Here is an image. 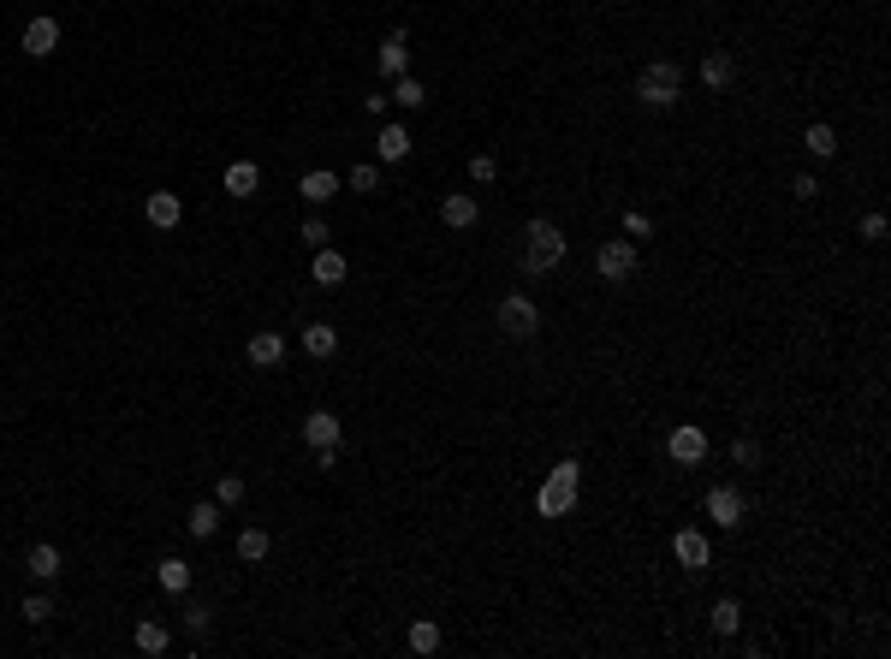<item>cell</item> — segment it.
<instances>
[{"mask_svg":"<svg viewBox=\"0 0 891 659\" xmlns=\"http://www.w3.org/2000/svg\"><path fill=\"white\" fill-rule=\"evenodd\" d=\"M559 261H565V232L552 220H523V274L541 279V274H552Z\"/></svg>","mask_w":891,"mask_h":659,"instance_id":"1","label":"cell"},{"mask_svg":"<svg viewBox=\"0 0 891 659\" xmlns=\"http://www.w3.org/2000/svg\"><path fill=\"white\" fill-rule=\"evenodd\" d=\"M678 96H683V66L678 60H648L642 66V77H636V101L642 107H678Z\"/></svg>","mask_w":891,"mask_h":659,"instance_id":"2","label":"cell"},{"mask_svg":"<svg viewBox=\"0 0 891 659\" xmlns=\"http://www.w3.org/2000/svg\"><path fill=\"white\" fill-rule=\"evenodd\" d=\"M577 493H582V470L577 463H552V475H547V487H541V517H565V511H577Z\"/></svg>","mask_w":891,"mask_h":659,"instance_id":"3","label":"cell"},{"mask_svg":"<svg viewBox=\"0 0 891 659\" xmlns=\"http://www.w3.org/2000/svg\"><path fill=\"white\" fill-rule=\"evenodd\" d=\"M493 321H500L505 339H535L541 333V309L529 291H511V298H500V309H493Z\"/></svg>","mask_w":891,"mask_h":659,"instance_id":"4","label":"cell"},{"mask_svg":"<svg viewBox=\"0 0 891 659\" xmlns=\"http://www.w3.org/2000/svg\"><path fill=\"white\" fill-rule=\"evenodd\" d=\"M594 274H601L606 286H624V279L636 274V238H606V244L594 249Z\"/></svg>","mask_w":891,"mask_h":659,"instance_id":"5","label":"cell"},{"mask_svg":"<svg viewBox=\"0 0 891 659\" xmlns=\"http://www.w3.org/2000/svg\"><path fill=\"white\" fill-rule=\"evenodd\" d=\"M743 511H749V499H743V487H737V482L707 487V517H714L719 529H737V522H743Z\"/></svg>","mask_w":891,"mask_h":659,"instance_id":"6","label":"cell"},{"mask_svg":"<svg viewBox=\"0 0 891 659\" xmlns=\"http://www.w3.org/2000/svg\"><path fill=\"white\" fill-rule=\"evenodd\" d=\"M303 440H309V446L315 451H339V416H333V411H309V416H303Z\"/></svg>","mask_w":891,"mask_h":659,"instance_id":"7","label":"cell"},{"mask_svg":"<svg viewBox=\"0 0 891 659\" xmlns=\"http://www.w3.org/2000/svg\"><path fill=\"white\" fill-rule=\"evenodd\" d=\"M665 458L672 463H702L707 458V434L702 428H672V434H665Z\"/></svg>","mask_w":891,"mask_h":659,"instance_id":"8","label":"cell"},{"mask_svg":"<svg viewBox=\"0 0 891 659\" xmlns=\"http://www.w3.org/2000/svg\"><path fill=\"white\" fill-rule=\"evenodd\" d=\"M440 220L452 226V232H470V226H476V220H481V202H476V197H470V190H452V197L440 202Z\"/></svg>","mask_w":891,"mask_h":659,"instance_id":"9","label":"cell"},{"mask_svg":"<svg viewBox=\"0 0 891 659\" xmlns=\"http://www.w3.org/2000/svg\"><path fill=\"white\" fill-rule=\"evenodd\" d=\"M178 214H185V202H178L173 190H149V202H143V220H149L155 232H173Z\"/></svg>","mask_w":891,"mask_h":659,"instance_id":"10","label":"cell"},{"mask_svg":"<svg viewBox=\"0 0 891 659\" xmlns=\"http://www.w3.org/2000/svg\"><path fill=\"white\" fill-rule=\"evenodd\" d=\"M672 553H678V564H683V571H707V559H714V547H707V535H702V529H678Z\"/></svg>","mask_w":891,"mask_h":659,"instance_id":"11","label":"cell"},{"mask_svg":"<svg viewBox=\"0 0 891 659\" xmlns=\"http://www.w3.org/2000/svg\"><path fill=\"white\" fill-rule=\"evenodd\" d=\"M54 48H60V25H54V18H30L25 25V54L30 60H48Z\"/></svg>","mask_w":891,"mask_h":659,"instance_id":"12","label":"cell"},{"mask_svg":"<svg viewBox=\"0 0 891 659\" xmlns=\"http://www.w3.org/2000/svg\"><path fill=\"white\" fill-rule=\"evenodd\" d=\"M731 77H737L731 48H707V54H702V84H707V89H731Z\"/></svg>","mask_w":891,"mask_h":659,"instance_id":"13","label":"cell"},{"mask_svg":"<svg viewBox=\"0 0 891 659\" xmlns=\"http://www.w3.org/2000/svg\"><path fill=\"white\" fill-rule=\"evenodd\" d=\"M404 72H410V36L392 30V36L380 42V77H404Z\"/></svg>","mask_w":891,"mask_h":659,"instance_id":"14","label":"cell"},{"mask_svg":"<svg viewBox=\"0 0 891 659\" xmlns=\"http://www.w3.org/2000/svg\"><path fill=\"white\" fill-rule=\"evenodd\" d=\"M131 642H137V654H167V647H173V630H167L161 618H137Z\"/></svg>","mask_w":891,"mask_h":659,"instance_id":"15","label":"cell"},{"mask_svg":"<svg viewBox=\"0 0 891 659\" xmlns=\"http://www.w3.org/2000/svg\"><path fill=\"white\" fill-rule=\"evenodd\" d=\"M25 571L36 576V583H54V576H60V547H48V541H36V547L25 553Z\"/></svg>","mask_w":891,"mask_h":659,"instance_id":"16","label":"cell"},{"mask_svg":"<svg viewBox=\"0 0 891 659\" xmlns=\"http://www.w3.org/2000/svg\"><path fill=\"white\" fill-rule=\"evenodd\" d=\"M220 185H227L232 197L244 202V197H256V185H262V167H256V161H232V167H227V178H220Z\"/></svg>","mask_w":891,"mask_h":659,"instance_id":"17","label":"cell"},{"mask_svg":"<svg viewBox=\"0 0 891 659\" xmlns=\"http://www.w3.org/2000/svg\"><path fill=\"white\" fill-rule=\"evenodd\" d=\"M303 350H309L315 362H327L333 350H339V333H333L327 321H309V327H303Z\"/></svg>","mask_w":891,"mask_h":659,"instance_id":"18","label":"cell"},{"mask_svg":"<svg viewBox=\"0 0 891 659\" xmlns=\"http://www.w3.org/2000/svg\"><path fill=\"white\" fill-rule=\"evenodd\" d=\"M286 357V333H250V362L256 369H274Z\"/></svg>","mask_w":891,"mask_h":659,"instance_id":"19","label":"cell"},{"mask_svg":"<svg viewBox=\"0 0 891 659\" xmlns=\"http://www.w3.org/2000/svg\"><path fill=\"white\" fill-rule=\"evenodd\" d=\"M345 274H351V268H345V256L333 244L315 249V279H321V286H345Z\"/></svg>","mask_w":891,"mask_h":659,"instance_id":"20","label":"cell"},{"mask_svg":"<svg viewBox=\"0 0 891 659\" xmlns=\"http://www.w3.org/2000/svg\"><path fill=\"white\" fill-rule=\"evenodd\" d=\"M333 190H339V178H333V173H303L298 197L309 202V208H321V202H333Z\"/></svg>","mask_w":891,"mask_h":659,"instance_id":"21","label":"cell"},{"mask_svg":"<svg viewBox=\"0 0 891 659\" xmlns=\"http://www.w3.org/2000/svg\"><path fill=\"white\" fill-rule=\"evenodd\" d=\"M155 583H161L167 594H190V564L185 559H161L155 564Z\"/></svg>","mask_w":891,"mask_h":659,"instance_id":"22","label":"cell"},{"mask_svg":"<svg viewBox=\"0 0 891 659\" xmlns=\"http://www.w3.org/2000/svg\"><path fill=\"white\" fill-rule=\"evenodd\" d=\"M410 155V131L404 125H380V161H404Z\"/></svg>","mask_w":891,"mask_h":659,"instance_id":"23","label":"cell"},{"mask_svg":"<svg viewBox=\"0 0 891 659\" xmlns=\"http://www.w3.org/2000/svg\"><path fill=\"white\" fill-rule=\"evenodd\" d=\"M808 155H815V161H832V155H838V131H832V125H808Z\"/></svg>","mask_w":891,"mask_h":659,"instance_id":"24","label":"cell"},{"mask_svg":"<svg viewBox=\"0 0 891 659\" xmlns=\"http://www.w3.org/2000/svg\"><path fill=\"white\" fill-rule=\"evenodd\" d=\"M268 547H274V541H268V529H244V535H238V559H244V564H262Z\"/></svg>","mask_w":891,"mask_h":659,"instance_id":"25","label":"cell"},{"mask_svg":"<svg viewBox=\"0 0 891 659\" xmlns=\"http://www.w3.org/2000/svg\"><path fill=\"white\" fill-rule=\"evenodd\" d=\"M197 541H208L214 529H220V505H190V522H185Z\"/></svg>","mask_w":891,"mask_h":659,"instance_id":"26","label":"cell"},{"mask_svg":"<svg viewBox=\"0 0 891 659\" xmlns=\"http://www.w3.org/2000/svg\"><path fill=\"white\" fill-rule=\"evenodd\" d=\"M410 647H416V654H440V624L434 618H416L410 624Z\"/></svg>","mask_w":891,"mask_h":659,"instance_id":"27","label":"cell"},{"mask_svg":"<svg viewBox=\"0 0 891 659\" xmlns=\"http://www.w3.org/2000/svg\"><path fill=\"white\" fill-rule=\"evenodd\" d=\"M737 624H743L737 600H714V635H737Z\"/></svg>","mask_w":891,"mask_h":659,"instance_id":"28","label":"cell"},{"mask_svg":"<svg viewBox=\"0 0 891 659\" xmlns=\"http://www.w3.org/2000/svg\"><path fill=\"white\" fill-rule=\"evenodd\" d=\"M392 101H399V107H410V113H416V107H428V89L416 84L410 72H404V77H399V89H392Z\"/></svg>","mask_w":891,"mask_h":659,"instance_id":"29","label":"cell"},{"mask_svg":"<svg viewBox=\"0 0 891 659\" xmlns=\"http://www.w3.org/2000/svg\"><path fill=\"white\" fill-rule=\"evenodd\" d=\"M731 458H737V470H754V463H761V440L737 434V440H731Z\"/></svg>","mask_w":891,"mask_h":659,"instance_id":"30","label":"cell"},{"mask_svg":"<svg viewBox=\"0 0 891 659\" xmlns=\"http://www.w3.org/2000/svg\"><path fill=\"white\" fill-rule=\"evenodd\" d=\"M303 244H309V249H327V244H333V232H327V220H321V214H309V220H303Z\"/></svg>","mask_w":891,"mask_h":659,"instance_id":"31","label":"cell"},{"mask_svg":"<svg viewBox=\"0 0 891 659\" xmlns=\"http://www.w3.org/2000/svg\"><path fill=\"white\" fill-rule=\"evenodd\" d=\"M244 499V475H220L214 482V505H238Z\"/></svg>","mask_w":891,"mask_h":659,"instance_id":"32","label":"cell"},{"mask_svg":"<svg viewBox=\"0 0 891 659\" xmlns=\"http://www.w3.org/2000/svg\"><path fill=\"white\" fill-rule=\"evenodd\" d=\"M470 178H476V185H493V178H500V161H493L488 149H481V155H470Z\"/></svg>","mask_w":891,"mask_h":659,"instance_id":"33","label":"cell"},{"mask_svg":"<svg viewBox=\"0 0 891 659\" xmlns=\"http://www.w3.org/2000/svg\"><path fill=\"white\" fill-rule=\"evenodd\" d=\"M208 624H214V612L202 606V600H190V606H185V630L190 635H208Z\"/></svg>","mask_w":891,"mask_h":659,"instance_id":"34","label":"cell"},{"mask_svg":"<svg viewBox=\"0 0 891 659\" xmlns=\"http://www.w3.org/2000/svg\"><path fill=\"white\" fill-rule=\"evenodd\" d=\"M25 618H30V624H48V618H54V600H48V594H30V600H25Z\"/></svg>","mask_w":891,"mask_h":659,"instance_id":"35","label":"cell"},{"mask_svg":"<svg viewBox=\"0 0 891 659\" xmlns=\"http://www.w3.org/2000/svg\"><path fill=\"white\" fill-rule=\"evenodd\" d=\"M375 185H380V167H369V161L351 167V190H375Z\"/></svg>","mask_w":891,"mask_h":659,"instance_id":"36","label":"cell"},{"mask_svg":"<svg viewBox=\"0 0 891 659\" xmlns=\"http://www.w3.org/2000/svg\"><path fill=\"white\" fill-rule=\"evenodd\" d=\"M862 238L867 244H886V214H862Z\"/></svg>","mask_w":891,"mask_h":659,"instance_id":"37","label":"cell"},{"mask_svg":"<svg viewBox=\"0 0 891 659\" xmlns=\"http://www.w3.org/2000/svg\"><path fill=\"white\" fill-rule=\"evenodd\" d=\"M624 232H630V238H648V232H653V220H648L642 208H630V214H624Z\"/></svg>","mask_w":891,"mask_h":659,"instance_id":"38","label":"cell"},{"mask_svg":"<svg viewBox=\"0 0 891 659\" xmlns=\"http://www.w3.org/2000/svg\"><path fill=\"white\" fill-rule=\"evenodd\" d=\"M791 190H796L803 202H815V197H820V178H815V173H796V185H791Z\"/></svg>","mask_w":891,"mask_h":659,"instance_id":"39","label":"cell"}]
</instances>
